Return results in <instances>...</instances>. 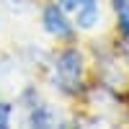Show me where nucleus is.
I'll return each instance as SVG.
<instances>
[{
    "label": "nucleus",
    "mask_w": 129,
    "mask_h": 129,
    "mask_svg": "<svg viewBox=\"0 0 129 129\" xmlns=\"http://www.w3.org/2000/svg\"><path fill=\"white\" fill-rule=\"evenodd\" d=\"M59 3H62L59 8L70 10L83 28H90L95 23V18H98V8H95L93 0H59Z\"/></svg>",
    "instance_id": "f03ea898"
},
{
    "label": "nucleus",
    "mask_w": 129,
    "mask_h": 129,
    "mask_svg": "<svg viewBox=\"0 0 129 129\" xmlns=\"http://www.w3.org/2000/svg\"><path fill=\"white\" fill-rule=\"evenodd\" d=\"M57 78L67 90H75L80 80V54L78 52H64L57 62Z\"/></svg>",
    "instance_id": "f257e3e1"
},
{
    "label": "nucleus",
    "mask_w": 129,
    "mask_h": 129,
    "mask_svg": "<svg viewBox=\"0 0 129 129\" xmlns=\"http://www.w3.org/2000/svg\"><path fill=\"white\" fill-rule=\"evenodd\" d=\"M10 121V106L8 103H0V129H5Z\"/></svg>",
    "instance_id": "20e7f679"
},
{
    "label": "nucleus",
    "mask_w": 129,
    "mask_h": 129,
    "mask_svg": "<svg viewBox=\"0 0 129 129\" xmlns=\"http://www.w3.org/2000/svg\"><path fill=\"white\" fill-rule=\"evenodd\" d=\"M44 26L54 36H70V31H72V26L67 23V18L62 13V8H57V5H49L44 10Z\"/></svg>",
    "instance_id": "7ed1b4c3"
}]
</instances>
